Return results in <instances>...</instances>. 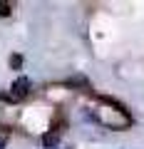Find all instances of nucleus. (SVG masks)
<instances>
[{
  "mask_svg": "<svg viewBox=\"0 0 144 149\" xmlns=\"http://www.w3.org/2000/svg\"><path fill=\"white\" fill-rule=\"evenodd\" d=\"M27 92H30V80H27V77H17V80L13 82V95L20 100V97H25Z\"/></svg>",
  "mask_w": 144,
  "mask_h": 149,
  "instance_id": "f257e3e1",
  "label": "nucleus"
},
{
  "mask_svg": "<svg viewBox=\"0 0 144 149\" xmlns=\"http://www.w3.org/2000/svg\"><path fill=\"white\" fill-rule=\"evenodd\" d=\"M10 65H13L15 70H20V65H22V57H20V55H13V57H10Z\"/></svg>",
  "mask_w": 144,
  "mask_h": 149,
  "instance_id": "f03ea898",
  "label": "nucleus"
},
{
  "mask_svg": "<svg viewBox=\"0 0 144 149\" xmlns=\"http://www.w3.org/2000/svg\"><path fill=\"white\" fill-rule=\"evenodd\" d=\"M0 15H10V5L8 3H0Z\"/></svg>",
  "mask_w": 144,
  "mask_h": 149,
  "instance_id": "7ed1b4c3",
  "label": "nucleus"
},
{
  "mask_svg": "<svg viewBox=\"0 0 144 149\" xmlns=\"http://www.w3.org/2000/svg\"><path fill=\"white\" fill-rule=\"evenodd\" d=\"M5 147H8V139H5V137H0V149H5Z\"/></svg>",
  "mask_w": 144,
  "mask_h": 149,
  "instance_id": "20e7f679",
  "label": "nucleus"
}]
</instances>
